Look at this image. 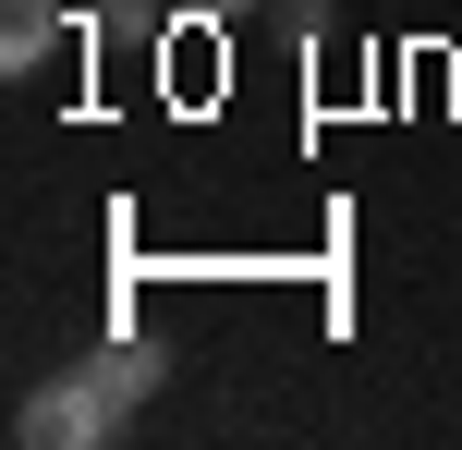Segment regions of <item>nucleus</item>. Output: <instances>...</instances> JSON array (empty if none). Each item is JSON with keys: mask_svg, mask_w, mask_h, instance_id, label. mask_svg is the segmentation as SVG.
I'll return each instance as SVG.
<instances>
[{"mask_svg": "<svg viewBox=\"0 0 462 450\" xmlns=\"http://www.w3.org/2000/svg\"><path fill=\"white\" fill-rule=\"evenodd\" d=\"M110 427H122V402H110L97 378H49V390L13 402V438H24V450H97Z\"/></svg>", "mask_w": 462, "mask_h": 450, "instance_id": "obj_1", "label": "nucleus"}, {"mask_svg": "<svg viewBox=\"0 0 462 450\" xmlns=\"http://www.w3.org/2000/svg\"><path fill=\"white\" fill-rule=\"evenodd\" d=\"M61 49V0H0V73H37Z\"/></svg>", "mask_w": 462, "mask_h": 450, "instance_id": "obj_2", "label": "nucleus"}, {"mask_svg": "<svg viewBox=\"0 0 462 450\" xmlns=\"http://www.w3.org/2000/svg\"><path fill=\"white\" fill-rule=\"evenodd\" d=\"M86 378H97V390H110V402H122V414H134V402H146V390H159V354H146V341H97V365H86Z\"/></svg>", "mask_w": 462, "mask_h": 450, "instance_id": "obj_3", "label": "nucleus"}, {"mask_svg": "<svg viewBox=\"0 0 462 450\" xmlns=\"http://www.w3.org/2000/svg\"><path fill=\"white\" fill-rule=\"evenodd\" d=\"M183 24H231V13H255V0H171Z\"/></svg>", "mask_w": 462, "mask_h": 450, "instance_id": "obj_4", "label": "nucleus"}]
</instances>
